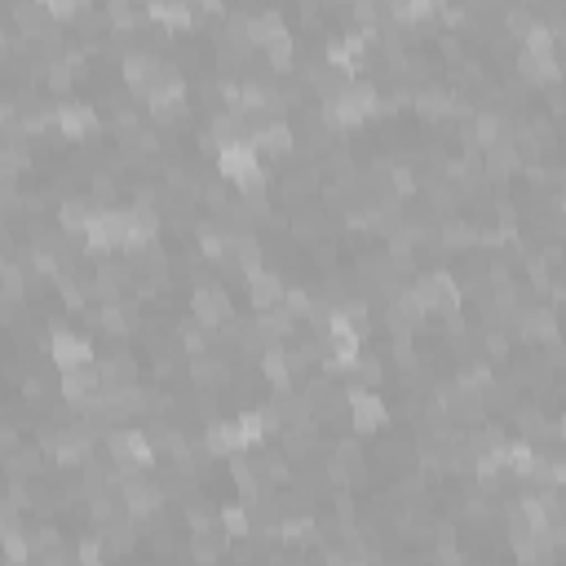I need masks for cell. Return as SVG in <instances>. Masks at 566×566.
<instances>
[{
	"label": "cell",
	"mask_w": 566,
	"mask_h": 566,
	"mask_svg": "<svg viewBox=\"0 0 566 566\" xmlns=\"http://www.w3.org/2000/svg\"><path fill=\"white\" fill-rule=\"evenodd\" d=\"M292 129L283 124V120H270V124H261L257 133H253V147L261 155H270V159H283V155H292Z\"/></svg>",
	"instance_id": "8"
},
{
	"label": "cell",
	"mask_w": 566,
	"mask_h": 566,
	"mask_svg": "<svg viewBox=\"0 0 566 566\" xmlns=\"http://www.w3.org/2000/svg\"><path fill=\"white\" fill-rule=\"evenodd\" d=\"M558 40H562V49H566V27H562V31H558Z\"/></svg>",
	"instance_id": "36"
},
{
	"label": "cell",
	"mask_w": 566,
	"mask_h": 566,
	"mask_svg": "<svg viewBox=\"0 0 566 566\" xmlns=\"http://www.w3.org/2000/svg\"><path fill=\"white\" fill-rule=\"evenodd\" d=\"M443 53H447V58H461V40H456V36H443Z\"/></svg>",
	"instance_id": "33"
},
{
	"label": "cell",
	"mask_w": 566,
	"mask_h": 566,
	"mask_svg": "<svg viewBox=\"0 0 566 566\" xmlns=\"http://www.w3.org/2000/svg\"><path fill=\"white\" fill-rule=\"evenodd\" d=\"M292 230H297V239L319 244V239H328V217H323V212H306V217L292 221Z\"/></svg>",
	"instance_id": "20"
},
{
	"label": "cell",
	"mask_w": 566,
	"mask_h": 566,
	"mask_svg": "<svg viewBox=\"0 0 566 566\" xmlns=\"http://www.w3.org/2000/svg\"><path fill=\"white\" fill-rule=\"evenodd\" d=\"M94 195H98V200H111V195H115V177H111V173H98V177H94Z\"/></svg>",
	"instance_id": "29"
},
{
	"label": "cell",
	"mask_w": 566,
	"mask_h": 566,
	"mask_svg": "<svg viewBox=\"0 0 566 566\" xmlns=\"http://www.w3.org/2000/svg\"><path fill=\"white\" fill-rule=\"evenodd\" d=\"M98 376H103V390L133 385V376H138V363H133V355H106V359H98Z\"/></svg>",
	"instance_id": "13"
},
{
	"label": "cell",
	"mask_w": 566,
	"mask_h": 566,
	"mask_svg": "<svg viewBox=\"0 0 566 566\" xmlns=\"http://www.w3.org/2000/svg\"><path fill=\"white\" fill-rule=\"evenodd\" d=\"M279 36H288V27H283L279 13H261L257 22H253V40H257V45H270V40H279Z\"/></svg>",
	"instance_id": "22"
},
{
	"label": "cell",
	"mask_w": 566,
	"mask_h": 566,
	"mask_svg": "<svg viewBox=\"0 0 566 566\" xmlns=\"http://www.w3.org/2000/svg\"><path fill=\"white\" fill-rule=\"evenodd\" d=\"M558 429H562V438H566V416H562V420H558Z\"/></svg>",
	"instance_id": "35"
},
{
	"label": "cell",
	"mask_w": 566,
	"mask_h": 566,
	"mask_svg": "<svg viewBox=\"0 0 566 566\" xmlns=\"http://www.w3.org/2000/svg\"><path fill=\"white\" fill-rule=\"evenodd\" d=\"M49 355H53V363H58L62 372H71V367H85V363H94V350H89V341H85V337H71V332H53Z\"/></svg>",
	"instance_id": "6"
},
{
	"label": "cell",
	"mask_w": 566,
	"mask_h": 566,
	"mask_svg": "<svg viewBox=\"0 0 566 566\" xmlns=\"http://www.w3.org/2000/svg\"><path fill=\"white\" fill-rule=\"evenodd\" d=\"M94 394H103V376H98V363H85V367H71L62 372V399L85 408Z\"/></svg>",
	"instance_id": "3"
},
{
	"label": "cell",
	"mask_w": 566,
	"mask_h": 566,
	"mask_svg": "<svg viewBox=\"0 0 566 566\" xmlns=\"http://www.w3.org/2000/svg\"><path fill=\"white\" fill-rule=\"evenodd\" d=\"M191 319H200L204 328H221L226 319H235V310H230V297L221 292V288H212V283H200L195 288V297H191Z\"/></svg>",
	"instance_id": "2"
},
{
	"label": "cell",
	"mask_w": 566,
	"mask_h": 566,
	"mask_svg": "<svg viewBox=\"0 0 566 566\" xmlns=\"http://www.w3.org/2000/svg\"><path fill=\"white\" fill-rule=\"evenodd\" d=\"M505 31H509V36H522V40L535 31V18H531V9H526V4H517V9L505 13Z\"/></svg>",
	"instance_id": "24"
},
{
	"label": "cell",
	"mask_w": 566,
	"mask_h": 566,
	"mask_svg": "<svg viewBox=\"0 0 566 566\" xmlns=\"http://www.w3.org/2000/svg\"><path fill=\"white\" fill-rule=\"evenodd\" d=\"M18 297H22V270H18V261H4V301L18 306Z\"/></svg>",
	"instance_id": "27"
},
{
	"label": "cell",
	"mask_w": 566,
	"mask_h": 566,
	"mask_svg": "<svg viewBox=\"0 0 566 566\" xmlns=\"http://www.w3.org/2000/svg\"><path fill=\"white\" fill-rule=\"evenodd\" d=\"M195 4H200L204 13H217V9H221V0H195Z\"/></svg>",
	"instance_id": "34"
},
{
	"label": "cell",
	"mask_w": 566,
	"mask_h": 566,
	"mask_svg": "<svg viewBox=\"0 0 566 566\" xmlns=\"http://www.w3.org/2000/svg\"><path fill=\"white\" fill-rule=\"evenodd\" d=\"M155 124H186L191 120V111H186V103L177 98V103H164V106H151Z\"/></svg>",
	"instance_id": "26"
},
{
	"label": "cell",
	"mask_w": 566,
	"mask_h": 566,
	"mask_svg": "<svg viewBox=\"0 0 566 566\" xmlns=\"http://www.w3.org/2000/svg\"><path fill=\"white\" fill-rule=\"evenodd\" d=\"M505 350H509V337H500V332H487V355H496V359H500Z\"/></svg>",
	"instance_id": "30"
},
{
	"label": "cell",
	"mask_w": 566,
	"mask_h": 566,
	"mask_svg": "<svg viewBox=\"0 0 566 566\" xmlns=\"http://www.w3.org/2000/svg\"><path fill=\"white\" fill-rule=\"evenodd\" d=\"M310 408L319 420H337L341 412H350V394H341L337 385H310Z\"/></svg>",
	"instance_id": "11"
},
{
	"label": "cell",
	"mask_w": 566,
	"mask_h": 566,
	"mask_svg": "<svg viewBox=\"0 0 566 566\" xmlns=\"http://www.w3.org/2000/svg\"><path fill=\"white\" fill-rule=\"evenodd\" d=\"M36 464H40L36 452H9V473H13V478H27Z\"/></svg>",
	"instance_id": "28"
},
{
	"label": "cell",
	"mask_w": 566,
	"mask_h": 566,
	"mask_svg": "<svg viewBox=\"0 0 566 566\" xmlns=\"http://www.w3.org/2000/svg\"><path fill=\"white\" fill-rule=\"evenodd\" d=\"M155 71H159V62H155L151 53H129V58H124V85H129L133 94H147Z\"/></svg>",
	"instance_id": "15"
},
{
	"label": "cell",
	"mask_w": 566,
	"mask_h": 566,
	"mask_svg": "<svg viewBox=\"0 0 566 566\" xmlns=\"http://www.w3.org/2000/svg\"><path fill=\"white\" fill-rule=\"evenodd\" d=\"M226 549V526H208V531H195V558L200 562H212L217 553Z\"/></svg>",
	"instance_id": "19"
},
{
	"label": "cell",
	"mask_w": 566,
	"mask_h": 566,
	"mask_svg": "<svg viewBox=\"0 0 566 566\" xmlns=\"http://www.w3.org/2000/svg\"><path fill=\"white\" fill-rule=\"evenodd\" d=\"M314 452H319V425L314 420L283 429V456L288 461H301V456H314Z\"/></svg>",
	"instance_id": "12"
},
{
	"label": "cell",
	"mask_w": 566,
	"mask_h": 566,
	"mask_svg": "<svg viewBox=\"0 0 566 566\" xmlns=\"http://www.w3.org/2000/svg\"><path fill=\"white\" fill-rule=\"evenodd\" d=\"M217 168H221V177H230V182H239V186L265 182V173L257 168V147H253V142L221 147V151H217Z\"/></svg>",
	"instance_id": "1"
},
{
	"label": "cell",
	"mask_w": 566,
	"mask_h": 566,
	"mask_svg": "<svg viewBox=\"0 0 566 566\" xmlns=\"http://www.w3.org/2000/svg\"><path fill=\"white\" fill-rule=\"evenodd\" d=\"M473 230L464 226V221H447L443 230H438V248H447V253H464V248H473Z\"/></svg>",
	"instance_id": "17"
},
{
	"label": "cell",
	"mask_w": 566,
	"mask_h": 566,
	"mask_svg": "<svg viewBox=\"0 0 566 566\" xmlns=\"http://www.w3.org/2000/svg\"><path fill=\"white\" fill-rule=\"evenodd\" d=\"M221 526H226V535H235V540L253 535V509H248V505H230V509H221Z\"/></svg>",
	"instance_id": "18"
},
{
	"label": "cell",
	"mask_w": 566,
	"mask_h": 566,
	"mask_svg": "<svg viewBox=\"0 0 566 566\" xmlns=\"http://www.w3.org/2000/svg\"><path fill=\"white\" fill-rule=\"evenodd\" d=\"M191 381H195L200 390H221V385L230 381V367L221 359H208V350H204V355L191 359Z\"/></svg>",
	"instance_id": "14"
},
{
	"label": "cell",
	"mask_w": 566,
	"mask_h": 566,
	"mask_svg": "<svg viewBox=\"0 0 566 566\" xmlns=\"http://www.w3.org/2000/svg\"><path fill=\"white\" fill-rule=\"evenodd\" d=\"M103 544H106V540H103ZM103 544H98V540H89V544L80 549V558H85V562H98V558H103Z\"/></svg>",
	"instance_id": "31"
},
{
	"label": "cell",
	"mask_w": 566,
	"mask_h": 566,
	"mask_svg": "<svg viewBox=\"0 0 566 566\" xmlns=\"http://www.w3.org/2000/svg\"><path fill=\"white\" fill-rule=\"evenodd\" d=\"M204 447L212 456H239V452L248 447V438H244L239 420H235V425H230V420H212L204 434Z\"/></svg>",
	"instance_id": "7"
},
{
	"label": "cell",
	"mask_w": 566,
	"mask_h": 566,
	"mask_svg": "<svg viewBox=\"0 0 566 566\" xmlns=\"http://www.w3.org/2000/svg\"><path fill=\"white\" fill-rule=\"evenodd\" d=\"M517 76L526 85H558L562 80V62L544 49H522L517 53Z\"/></svg>",
	"instance_id": "4"
},
{
	"label": "cell",
	"mask_w": 566,
	"mask_h": 566,
	"mask_svg": "<svg viewBox=\"0 0 566 566\" xmlns=\"http://www.w3.org/2000/svg\"><path fill=\"white\" fill-rule=\"evenodd\" d=\"M270 53V71H279V76H288L292 71V36H279V40H270L265 45Z\"/></svg>",
	"instance_id": "23"
},
{
	"label": "cell",
	"mask_w": 566,
	"mask_h": 566,
	"mask_svg": "<svg viewBox=\"0 0 566 566\" xmlns=\"http://www.w3.org/2000/svg\"><path fill=\"white\" fill-rule=\"evenodd\" d=\"M549 106H553V115H566V94H562V89H553V94H549Z\"/></svg>",
	"instance_id": "32"
},
{
	"label": "cell",
	"mask_w": 566,
	"mask_h": 566,
	"mask_svg": "<svg viewBox=\"0 0 566 566\" xmlns=\"http://www.w3.org/2000/svg\"><path fill=\"white\" fill-rule=\"evenodd\" d=\"M385 403L372 394V390H350V420H355V429L359 434H372V429H381L385 425Z\"/></svg>",
	"instance_id": "5"
},
{
	"label": "cell",
	"mask_w": 566,
	"mask_h": 566,
	"mask_svg": "<svg viewBox=\"0 0 566 566\" xmlns=\"http://www.w3.org/2000/svg\"><path fill=\"white\" fill-rule=\"evenodd\" d=\"M106 18H111V27H115V31H129V27L138 22L129 0H106Z\"/></svg>",
	"instance_id": "25"
},
{
	"label": "cell",
	"mask_w": 566,
	"mask_h": 566,
	"mask_svg": "<svg viewBox=\"0 0 566 566\" xmlns=\"http://www.w3.org/2000/svg\"><path fill=\"white\" fill-rule=\"evenodd\" d=\"M147 9H151V18H159L168 31H182V27L195 22L191 9H186V0H147Z\"/></svg>",
	"instance_id": "16"
},
{
	"label": "cell",
	"mask_w": 566,
	"mask_h": 566,
	"mask_svg": "<svg viewBox=\"0 0 566 566\" xmlns=\"http://www.w3.org/2000/svg\"><path fill=\"white\" fill-rule=\"evenodd\" d=\"M58 129H62L71 142H80V138H94L103 124H98V115H94L89 106H58Z\"/></svg>",
	"instance_id": "10"
},
{
	"label": "cell",
	"mask_w": 566,
	"mask_h": 566,
	"mask_svg": "<svg viewBox=\"0 0 566 566\" xmlns=\"http://www.w3.org/2000/svg\"><path fill=\"white\" fill-rule=\"evenodd\" d=\"M350 372H355V385H350V390H372V385L381 381V359H376V355H359V363H355Z\"/></svg>",
	"instance_id": "21"
},
{
	"label": "cell",
	"mask_w": 566,
	"mask_h": 566,
	"mask_svg": "<svg viewBox=\"0 0 566 566\" xmlns=\"http://www.w3.org/2000/svg\"><path fill=\"white\" fill-rule=\"evenodd\" d=\"M248 301H253V310H279L283 301H288V292H283V279H274V274H248Z\"/></svg>",
	"instance_id": "9"
}]
</instances>
